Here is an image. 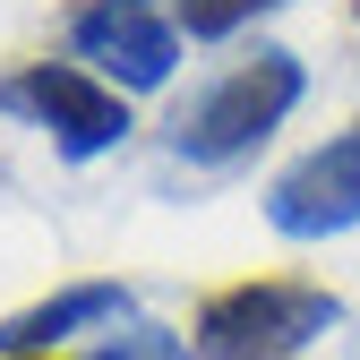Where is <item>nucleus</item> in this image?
<instances>
[{"mask_svg":"<svg viewBox=\"0 0 360 360\" xmlns=\"http://www.w3.org/2000/svg\"><path fill=\"white\" fill-rule=\"evenodd\" d=\"M69 43H77V60L103 86H120V95H155L180 69V18H163L155 0H86L69 18Z\"/></svg>","mask_w":360,"mask_h":360,"instance_id":"obj_4","label":"nucleus"},{"mask_svg":"<svg viewBox=\"0 0 360 360\" xmlns=\"http://www.w3.org/2000/svg\"><path fill=\"white\" fill-rule=\"evenodd\" d=\"M352 26H360V0H352Z\"/></svg>","mask_w":360,"mask_h":360,"instance_id":"obj_9","label":"nucleus"},{"mask_svg":"<svg viewBox=\"0 0 360 360\" xmlns=\"http://www.w3.org/2000/svg\"><path fill=\"white\" fill-rule=\"evenodd\" d=\"M34 360H52V352H34Z\"/></svg>","mask_w":360,"mask_h":360,"instance_id":"obj_10","label":"nucleus"},{"mask_svg":"<svg viewBox=\"0 0 360 360\" xmlns=\"http://www.w3.org/2000/svg\"><path fill=\"white\" fill-rule=\"evenodd\" d=\"M257 9H283V0H180V34H189V43H214V34L249 26Z\"/></svg>","mask_w":360,"mask_h":360,"instance_id":"obj_7","label":"nucleus"},{"mask_svg":"<svg viewBox=\"0 0 360 360\" xmlns=\"http://www.w3.org/2000/svg\"><path fill=\"white\" fill-rule=\"evenodd\" d=\"M343 318V300L326 283H300V275H249V283H223L198 300V352L206 360H300L326 326Z\"/></svg>","mask_w":360,"mask_h":360,"instance_id":"obj_2","label":"nucleus"},{"mask_svg":"<svg viewBox=\"0 0 360 360\" xmlns=\"http://www.w3.org/2000/svg\"><path fill=\"white\" fill-rule=\"evenodd\" d=\"M95 360H189V343H180L172 326H146V318H129V335L112 326V343H103Z\"/></svg>","mask_w":360,"mask_h":360,"instance_id":"obj_8","label":"nucleus"},{"mask_svg":"<svg viewBox=\"0 0 360 360\" xmlns=\"http://www.w3.org/2000/svg\"><path fill=\"white\" fill-rule=\"evenodd\" d=\"M266 223H275L283 240H335L360 223V129L343 138L309 146L300 163H283L266 180Z\"/></svg>","mask_w":360,"mask_h":360,"instance_id":"obj_5","label":"nucleus"},{"mask_svg":"<svg viewBox=\"0 0 360 360\" xmlns=\"http://www.w3.org/2000/svg\"><path fill=\"white\" fill-rule=\"evenodd\" d=\"M300 86H309L300 52L257 43V52H249L240 69H223L198 103H180V120H172V155H189V163H240V155H257V146L292 120Z\"/></svg>","mask_w":360,"mask_h":360,"instance_id":"obj_1","label":"nucleus"},{"mask_svg":"<svg viewBox=\"0 0 360 360\" xmlns=\"http://www.w3.org/2000/svg\"><path fill=\"white\" fill-rule=\"evenodd\" d=\"M0 112L43 129L60 163H95L129 138V95L103 86L95 69H69V60H26L0 77Z\"/></svg>","mask_w":360,"mask_h":360,"instance_id":"obj_3","label":"nucleus"},{"mask_svg":"<svg viewBox=\"0 0 360 360\" xmlns=\"http://www.w3.org/2000/svg\"><path fill=\"white\" fill-rule=\"evenodd\" d=\"M129 318H138V292L129 283H60L34 309L0 318V360H34V352H52V343H69L86 326H129Z\"/></svg>","mask_w":360,"mask_h":360,"instance_id":"obj_6","label":"nucleus"}]
</instances>
